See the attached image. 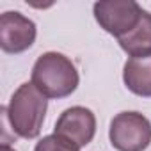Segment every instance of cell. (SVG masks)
Listing matches in <instances>:
<instances>
[{"label": "cell", "instance_id": "cell-10", "mask_svg": "<svg viewBox=\"0 0 151 151\" xmlns=\"http://www.w3.org/2000/svg\"><path fill=\"white\" fill-rule=\"evenodd\" d=\"M0 151H16V149H13L7 142H2V146H0Z\"/></svg>", "mask_w": 151, "mask_h": 151}, {"label": "cell", "instance_id": "cell-5", "mask_svg": "<svg viewBox=\"0 0 151 151\" xmlns=\"http://www.w3.org/2000/svg\"><path fill=\"white\" fill-rule=\"evenodd\" d=\"M53 135L80 151L96 135V117L93 110L80 105L66 109L55 123Z\"/></svg>", "mask_w": 151, "mask_h": 151}, {"label": "cell", "instance_id": "cell-6", "mask_svg": "<svg viewBox=\"0 0 151 151\" xmlns=\"http://www.w3.org/2000/svg\"><path fill=\"white\" fill-rule=\"evenodd\" d=\"M37 36L36 23L18 11H6L0 16V48L6 53L29 50Z\"/></svg>", "mask_w": 151, "mask_h": 151}, {"label": "cell", "instance_id": "cell-2", "mask_svg": "<svg viewBox=\"0 0 151 151\" xmlns=\"http://www.w3.org/2000/svg\"><path fill=\"white\" fill-rule=\"evenodd\" d=\"M46 109V96H43L32 82H25L13 93L4 112L14 135L22 139H36L41 133Z\"/></svg>", "mask_w": 151, "mask_h": 151}, {"label": "cell", "instance_id": "cell-9", "mask_svg": "<svg viewBox=\"0 0 151 151\" xmlns=\"http://www.w3.org/2000/svg\"><path fill=\"white\" fill-rule=\"evenodd\" d=\"M34 151H78V149H75L71 144L64 142L62 139H59L57 135L52 133V135L43 137V139L36 144Z\"/></svg>", "mask_w": 151, "mask_h": 151}, {"label": "cell", "instance_id": "cell-3", "mask_svg": "<svg viewBox=\"0 0 151 151\" xmlns=\"http://www.w3.org/2000/svg\"><path fill=\"white\" fill-rule=\"evenodd\" d=\"M109 139L117 151H146L151 144V123L140 112H119L110 121Z\"/></svg>", "mask_w": 151, "mask_h": 151}, {"label": "cell", "instance_id": "cell-1", "mask_svg": "<svg viewBox=\"0 0 151 151\" xmlns=\"http://www.w3.org/2000/svg\"><path fill=\"white\" fill-rule=\"evenodd\" d=\"M30 82L43 96L60 100L77 91L80 77L69 57L59 52H46L34 62Z\"/></svg>", "mask_w": 151, "mask_h": 151}, {"label": "cell", "instance_id": "cell-4", "mask_svg": "<svg viewBox=\"0 0 151 151\" xmlns=\"http://www.w3.org/2000/svg\"><path fill=\"white\" fill-rule=\"evenodd\" d=\"M146 9L133 0H100L93 6L94 20L110 36L121 39L140 22Z\"/></svg>", "mask_w": 151, "mask_h": 151}, {"label": "cell", "instance_id": "cell-7", "mask_svg": "<svg viewBox=\"0 0 151 151\" xmlns=\"http://www.w3.org/2000/svg\"><path fill=\"white\" fill-rule=\"evenodd\" d=\"M123 82L135 96L151 98V55L130 57L123 68Z\"/></svg>", "mask_w": 151, "mask_h": 151}, {"label": "cell", "instance_id": "cell-8", "mask_svg": "<svg viewBox=\"0 0 151 151\" xmlns=\"http://www.w3.org/2000/svg\"><path fill=\"white\" fill-rule=\"evenodd\" d=\"M123 52H126L130 57H146L151 55V13L144 11L140 22L137 27L117 39Z\"/></svg>", "mask_w": 151, "mask_h": 151}]
</instances>
